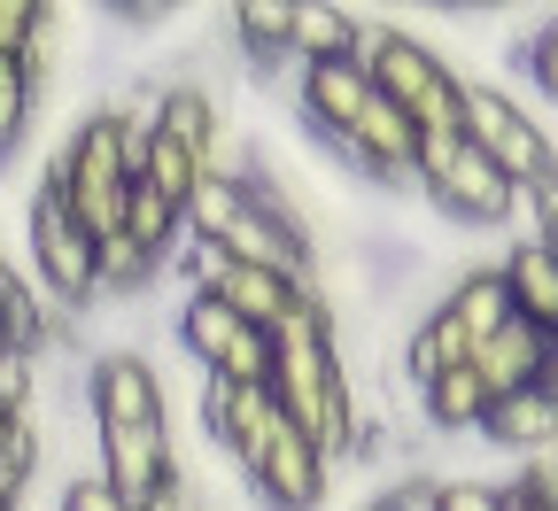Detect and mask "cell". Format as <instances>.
<instances>
[{"label":"cell","instance_id":"4dcf8cb0","mask_svg":"<svg viewBox=\"0 0 558 511\" xmlns=\"http://www.w3.org/2000/svg\"><path fill=\"white\" fill-rule=\"evenodd\" d=\"M54 62H62V9H39V32H32V47H24V70L47 86Z\"/></svg>","mask_w":558,"mask_h":511},{"label":"cell","instance_id":"277c9868","mask_svg":"<svg viewBox=\"0 0 558 511\" xmlns=\"http://www.w3.org/2000/svg\"><path fill=\"white\" fill-rule=\"evenodd\" d=\"M418 194H427L450 226H465V233L473 226H512L520 202H527L481 148H465V132H427V139H418Z\"/></svg>","mask_w":558,"mask_h":511},{"label":"cell","instance_id":"44dd1931","mask_svg":"<svg viewBox=\"0 0 558 511\" xmlns=\"http://www.w3.org/2000/svg\"><path fill=\"white\" fill-rule=\"evenodd\" d=\"M124 241H140V248H148V256H179L186 248V209H171L156 186H140L132 179V202H124Z\"/></svg>","mask_w":558,"mask_h":511},{"label":"cell","instance_id":"6da1fadb","mask_svg":"<svg viewBox=\"0 0 558 511\" xmlns=\"http://www.w3.org/2000/svg\"><path fill=\"white\" fill-rule=\"evenodd\" d=\"M271 403L279 418H295L311 442L326 450V465H357L365 458V434H373V403L349 380V356H341V326H333V303L311 295L288 326L271 333Z\"/></svg>","mask_w":558,"mask_h":511},{"label":"cell","instance_id":"603a6c76","mask_svg":"<svg viewBox=\"0 0 558 511\" xmlns=\"http://www.w3.org/2000/svg\"><path fill=\"white\" fill-rule=\"evenodd\" d=\"M171 264L163 256H148V248H140V241H101V303H132V295H148V287L163 279Z\"/></svg>","mask_w":558,"mask_h":511},{"label":"cell","instance_id":"4fadbf2b","mask_svg":"<svg viewBox=\"0 0 558 511\" xmlns=\"http://www.w3.org/2000/svg\"><path fill=\"white\" fill-rule=\"evenodd\" d=\"M435 318H450L465 349L497 341V333L512 326V295H505V271H497V264H473V271L442 279V303H435Z\"/></svg>","mask_w":558,"mask_h":511},{"label":"cell","instance_id":"ffe728a7","mask_svg":"<svg viewBox=\"0 0 558 511\" xmlns=\"http://www.w3.org/2000/svg\"><path fill=\"white\" fill-rule=\"evenodd\" d=\"M202 179H209V171H202V163L179 148V139H163V132H140V186H156L171 209H186V202L202 194Z\"/></svg>","mask_w":558,"mask_h":511},{"label":"cell","instance_id":"d6986e66","mask_svg":"<svg viewBox=\"0 0 558 511\" xmlns=\"http://www.w3.org/2000/svg\"><path fill=\"white\" fill-rule=\"evenodd\" d=\"M357 32H365L357 9L295 0V70H303V62H349V54H357Z\"/></svg>","mask_w":558,"mask_h":511},{"label":"cell","instance_id":"e0dca14e","mask_svg":"<svg viewBox=\"0 0 558 511\" xmlns=\"http://www.w3.org/2000/svg\"><path fill=\"white\" fill-rule=\"evenodd\" d=\"M226 24H233V47H241L248 70L295 62V0H241Z\"/></svg>","mask_w":558,"mask_h":511},{"label":"cell","instance_id":"5bb4252c","mask_svg":"<svg viewBox=\"0 0 558 511\" xmlns=\"http://www.w3.org/2000/svg\"><path fill=\"white\" fill-rule=\"evenodd\" d=\"M543 356H550V333L527 326V318H512L497 341H481V349H473V373H481L488 403H505V396H520V388H543Z\"/></svg>","mask_w":558,"mask_h":511},{"label":"cell","instance_id":"9c48e42d","mask_svg":"<svg viewBox=\"0 0 558 511\" xmlns=\"http://www.w3.org/2000/svg\"><path fill=\"white\" fill-rule=\"evenodd\" d=\"M179 349L202 364V380H233V388H264L271 380V333H256L248 318H233L209 295L179 303Z\"/></svg>","mask_w":558,"mask_h":511},{"label":"cell","instance_id":"f1b7e54d","mask_svg":"<svg viewBox=\"0 0 558 511\" xmlns=\"http://www.w3.org/2000/svg\"><path fill=\"white\" fill-rule=\"evenodd\" d=\"M442 511H512V503H505V480L450 473V480H442Z\"/></svg>","mask_w":558,"mask_h":511},{"label":"cell","instance_id":"f546056e","mask_svg":"<svg viewBox=\"0 0 558 511\" xmlns=\"http://www.w3.org/2000/svg\"><path fill=\"white\" fill-rule=\"evenodd\" d=\"M32 32H39V0H0V62H24Z\"/></svg>","mask_w":558,"mask_h":511},{"label":"cell","instance_id":"7a4b0ae2","mask_svg":"<svg viewBox=\"0 0 558 511\" xmlns=\"http://www.w3.org/2000/svg\"><path fill=\"white\" fill-rule=\"evenodd\" d=\"M140 132H148V117L101 101V109L78 117V132H70L62 156L47 163V186L78 209V226L94 233V248L124 233V202H132V179H140Z\"/></svg>","mask_w":558,"mask_h":511},{"label":"cell","instance_id":"8d00e7d4","mask_svg":"<svg viewBox=\"0 0 558 511\" xmlns=\"http://www.w3.org/2000/svg\"><path fill=\"white\" fill-rule=\"evenodd\" d=\"M0 356H9V318H0Z\"/></svg>","mask_w":558,"mask_h":511},{"label":"cell","instance_id":"d4e9b609","mask_svg":"<svg viewBox=\"0 0 558 511\" xmlns=\"http://www.w3.org/2000/svg\"><path fill=\"white\" fill-rule=\"evenodd\" d=\"M442 480L450 473H435V465H396L357 511H442Z\"/></svg>","mask_w":558,"mask_h":511},{"label":"cell","instance_id":"52a82bcc","mask_svg":"<svg viewBox=\"0 0 558 511\" xmlns=\"http://www.w3.org/2000/svg\"><path fill=\"white\" fill-rule=\"evenodd\" d=\"M233 465L248 473V488H256V503H264V511H318V503H326V488H333L326 450L311 442L295 418H264L248 442L233 450Z\"/></svg>","mask_w":558,"mask_h":511},{"label":"cell","instance_id":"8fae6325","mask_svg":"<svg viewBox=\"0 0 558 511\" xmlns=\"http://www.w3.org/2000/svg\"><path fill=\"white\" fill-rule=\"evenodd\" d=\"M148 132L179 139V148H186L209 179L226 171V101H218V86H209V78H171V86H156Z\"/></svg>","mask_w":558,"mask_h":511},{"label":"cell","instance_id":"d6a6232c","mask_svg":"<svg viewBox=\"0 0 558 511\" xmlns=\"http://www.w3.org/2000/svg\"><path fill=\"white\" fill-rule=\"evenodd\" d=\"M140 511H202L194 503V488H186V473H171V480H156V496L140 503Z\"/></svg>","mask_w":558,"mask_h":511},{"label":"cell","instance_id":"4316f807","mask_svg":"<svg viewBox=\"0 0 558 511\" xmlns=\"http://www.w3.org/2000/svg\"><path fill=\"white\" fill-rule=\"evenodd\" d=\"M512 62L527 70V86H535L543 101H558V16H550V24H535V32L512 47Z\"/></svg>","mask_w":558,"mask_h":511},{"label":"cell","instance_id":"d590c367","mask_svg":"<svg viewBox=\"0 0 558 511\" xmlns=\"http://www.w3.org/2000/svg\"><path fill=\"white\" fill-rule=\"evenodd\" d=\"M16 426H24L16 411H0V450H9V434H16Z\"/></svg>","mask_w":558,"mask_h":511},{"label":"cell","instance_id":"2e32d148","mask_svg":"<svg viewBox=\"0 0 558 511\" xmlns=\"http://www.w3.org/2000/svg\"><path fill=\"white\" fill-rule=\"evenodd\" d=\"M481 442L488 450H505V458H543L550 442H558V403L543 396V388H520V396H505V403H488V418H481Z\"/></svg>","mask_w":558,"mask_h":511},{"label":"cell","instance_id":"83f0119b","mask_svg":"<svg viewBox=\"0 0 558 511\" xmlns=\"http://www.w3.org/2000/svg\"><path fill=\"white\" fill-rule=\"evenodd\" d=\"M62 511H140V503L117 496V488L101 480V465H86V473H70V480H62Z\"/></svg>","mask_w":558,"mask_h":511},{"label":"cell","instance_id":"484cf974","mask_svg":"<svg viewBox=\"0 0 558 511\" xmlns=\"http://www.w3.org/2000/svg\"><path fill=\"white\" fill-rule=\"evenodd\" d=\"M39 458H47V426H39V411H24V426L9 434V450H0V496H9V503H24Z\"/></svg>","mask_w":558,"mask_h":511},{"label":"cell","instance_id":"cb8c5ba5","mask_svg":"<svg viewBox=\"0 0 558 511\" xmlns=\"http://www.w3.org/2000/svg\"><path fill=\"white\" fill-rule=\"evenodd\" d=\"M39 78L24 62H0V163H9L16 148H24V132H32V117H39Z\"/></svg>","mask_w":558,"mask_h":511},{"label":"cell","instance_id":"74e56055","mask_svg":"<svg viewBox=\"0 0 558 511\" xmlns=\"http://www.w3.org/2000/svg\"><path fill=\"white\" fill-rule=\"evenodd\" d=\"M0 511H24V503H9V496H0Z\"/></svg>","mask_w":558,"mask_h":511},{"label":"cell","instance_id":"3957f363","mask_svg":"<svg viewBox=\"0 0 558 511\" xmlns=\"http://www.w3.org/2000/svg\"><path fill=\"white\" fill-rule=\"evenodd\" d=\"M373 78V94L388 101V109H403L411 117V132L427 139V132H458V117H465V78L418 39V32H403V24H380V16H365V32H357V54H349Z\"/></svg>","mask_w":558,"mask_h":511},{"label":"cell","instance_id":"e575fe53","mask_svg":"<svg viewBox=\"0 0 558 511\" xmlns=\"http://www.w3.org/2000/svg\"><path fill=\"white\" fill-rule=\"evenodd\" d=\"M543 396L558 403V333H550V356H543Z\"/></svg>","mask_w":558,"mask_h":511},{"label":"cell","instance_id":"5b68a950","mask_svg":"<svg viewBox=\"0 0 558 511\" xmlns=\"http://www.w3.org/2000/svg\"><path fill=\"white\" fill-rule=\"evenodd\" d=\"M458 132H465V148H481L520 194H535V186L558 179V139H550V124H543L520 94H505V86H481V78H473Z\"/></svg>","mask_w":558,"mask_h":511},{"label":"cell","instance_id":"8992f818","mask_svg":"<svg viewBox=\"0 0 558 511\" xmlns=\"http://www.w3.org/2000/svg\"><path fill=\"white\" fill-rule=\"evenodd\" d=\"M24 233H32V271H39V287H47V303L94 311V303H101V248H94V233L78 226V209H70L47 179H39L32 202H24Z\"/></svg>","mask_w":558,"mask_h":511},{"label":"cell","instance_id":"836d02e7","mask_svg":"<svg viewBox=\"0 0 558 511\" xmlns=\"http://www.w3.org/2000/svg\"><path fill=\"white\" fill-rule=\"evenodd\" d=\"M24 303H32V287H24V271H16L9 256H0V318H16Z\"/></svg>","mask_w":558,"mask_h":511},{"label":"cell","instance_id":"7c38bea8","mask_svg":"<svg viewBox=\"0 0 558 511\" xmlns=\"http://www.w3.org/2000/svg\"><path fill=\"white\" fill-rule=\"evenodd\" d=\"M365 101H373V78L357 62H303L295 70V117L326 139V148L365 117Z\"/></svg>","mask_w":558,"mask_h":511},{"label":"cell","instance_id":"ac0fdd59","mask_svg":"<svg viewBox=\"0 0 558 511\" xmlns=\"http://www.w3.org/2000/svg\"><path fill=\"white\" fill-rule=\"evenodd\" d=\"M418 411H427L435 434H481V418H488V388H481V373H473V356L450 364L442 380L418 388Z\"/></svg>","mask_w":558,"mask_h":511},{"label":"cell","instance_id":"9a60e30c","mask_svg":"<svg viewBox=\"0 0 558 511\" xmlns=\"http://www.w3.org/2000/svg\"><path fill=\"white\" fill-rule=\"evenodd\" d=\"M505 295H512V318H527V326H543V333H558V248L550 241H535V233H520L512 248H505Z\"/></svg>","mask_w":558,"mask_h":511},{"label":"cell","instance_id":"1f68e13d","mask_svg":"<svg viewBox=\"0 0 558 511\" xmlns=\"http://www.w3.org/2000/svg\"><path fill=\"white\" fill-rule=\"evenodd\" d=\"M527 217H535V241H550V248H558V179L527 194Z\"/></svg>","mask_w":558,"mask_h":511},{"label":"cell","instance_id":"ba28073f","mask_svg":"<svg viewBox=\"0 0 558 511\" xmlns=\"http://www.w3.org/2000/svg\"><path fill=\"white\" fill-rule=\"evenodd\" d=\"M186 264V295H209V303H226L233 318H248L256 333H279L311 295H326V287H295V279H279V271H256V264H233V256H209V248H179Z\"/></svg>","mask_w":558,"mask_h":511},{"label":"cell","instance_id":"30bf717a","mask_svg":"<svg viewBox=\"0 0 558 511\" xmlns=\"http://www.w3.org/2000/svg\"><path fill=\"white\" fill-rule=\"evenodd\" d=\"M333 156H341V163H357L373 186H403V194H418V132H411V117L388 109L380 94L365 101L357 124L333 139Z\"/></svg>","mask_w":558,"mask_h":511},{"label":"cell","instance_id":"7402d4cb","mask_svg":"<svg viewBox=\"0 0 558 511\" xmlns=\"http://www.w3.org/2000/svg\"><path fill=\"white\" fill-rule=\"evenodd\" d=\"M465 356H473V349L458 341V326L427 311V318L403 333V380H411V388H427V380H442L450 364H465Z\"/></svg>","mask_w":558,"mask_h":511}]
</instances>
